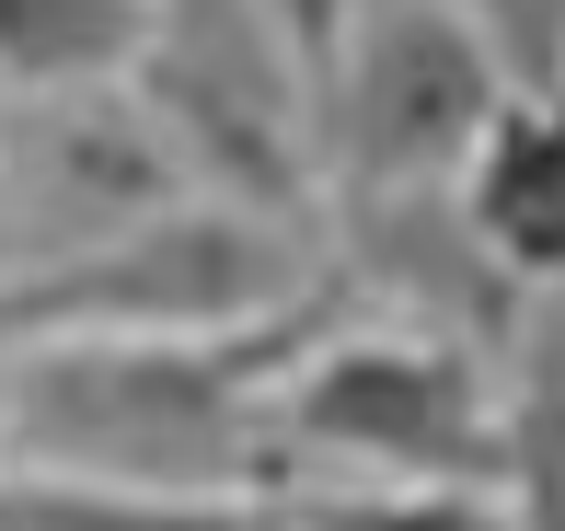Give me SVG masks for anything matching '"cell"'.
<instances>
[{
	"label": "cell",
	"mask_w": 565,
	"mask_h": 531,
	"mask_svg": "<svg viewBox=\"0 0 565 531\" xmlns=\"http://www.w3.org/2000/svg\"><path fill=\"white\" fill-rule=\"evenodd\" d=\"M508 93H520V59L461 0H370L323 59V197L461 185Z\"/></svg>",
	"instance_id": "cell-5"
},
{
	"label": "cell",
	"mask_w": 565,
	"mask_h": 531,
	"mask_svg": "<svg viewBox=\"0 0 565 531\" xmlns=\"http://www.w3.org/2000/svg\"><path fill=\"white\" fill-rule=\"evenodd\" d=\"M508 509L520 531H565V300L531 312V336L508 347Z\"/></svg>",
	"instance_id": "cell-10"
},
{
	"label": "cell",
	"mask_w": 565,
	"mask_h": 531,
	"mask_svg": "<svg viewBox=\"0 0 565 531\" xmlns=\"http://www.w3.org/2000/svg\"><path fill=\"white\" fill-rule=\"evenodd\" d=\"M312 277H323V220H254L220 197H173L105 255L0 289V359L82 347V336H231V323L289 312Z\"/></svg>",
	"instance_id": "cell-4"
},
{
	"label": "cell",
	"mask_w": 565,
	"mask_h": 531,
	"mask_svg": "<svg viewBox=\"0 0 565 531\" xmlns=\"http://www.w3.org/2000/svg\"><path fill=\"white\" fill-rule=\"evenodd\" d=\"M461 209L531 300H565V82H520L497 105L461 162Z\"/></svg>",
	"instance_id": "cell-8"
},
{
	"label": "cell",
	"mask_w": 565,
	"mask_h": 531,
	"mask_svg": "<svg viewBox=\"0 0 565 531\" xmlns=\"http://www.w3.org/2000/svg\"><path fill=\"white\" fill-rule=\"evenodd\" d=\"M173 197H196V185L173 173L162 128L139 116L127 82L0 105V289L105 255L116 232L162 220Z\"/></svg>",
	"instance_id": "cell-6"
},
{
	"label": "cell",
	"mask_w": 565,
	"mask_h": 531,
	"mask_svg": "<svg viewBox=\"0 0 565 531\" xmlns=\"http://www.w3.org/2000/svg\"><path fill=\"white\" fill-rule=\"evenodd\" d=\"M347 323L335 266L266 323L231 336H82L0 359V474H70L116 497L254 509L289 497L300 463L277 439V382Z\"/></svg>",
	"instance_id": "cell-1"
},
{
	"label": "cell",
	"mask_w": 565,
	"mask_h": 531,
	"mask_svg": "<svg viewBox=\"0 0 565 531\" xmlns=\"http://www.w3.org/2000/svg\"><path fill=\"white\" fill-rule=\"evenodd\" d=\"M461 12L520 59V82H565V0H461Z\"/></svg>",
	"instance_id": "cell-12"
},
{
	"label": "cell",
	"mask_w": 565,
	"mask_h": 531,
	"mask_svg": "<svg viewBox=\"0 0 565 531\" xmlns=\"http://www.w3.org/2000/svg\"><path fill=\"white\" fill-rule=\"evenodd\" d=\"M335 531H520L508 486H300Z\"/></svg>",
	"instance_id": "cell-11"
},
{
	"label": "cell",
	"mask_w": 565,
	"mask_h": 531,
	"mask_svg": "<svg viewBox=\"0 0 565 531\" xmlns=\"http://www.w3.org/2000/svg\"><path fill=\"white\" fill-rule=\"evenodd\" d=\"M323 266H335L347 312L370 323H416V336H450V347H508L531 336L543 300L520 289L497 255H484L461 185H381V197H323Z\"/></svg>",
	"instance_id": "cell-7"
},
{
	"label": "cell",
	"mask_w": 565,
	"mask_h": 531,
	"mask_svg": "<svg viewBox=\"0 0 565 531\" xmlns=\"http://www.w3.org/2000/svg\"><path fill=\"white\" fill-rule=\"evenodd\" d=\"M266 12L289 23V46H300V59H312V70H323V59H335V46H347V23L370 12V0H266Z\"/></svg>",
	"instance_id": "cell-13"
},
{
	"label": "cell",
	"mask_w": 565,
	"mask_h": 531,
	"mask_svg": "<svg viewBox=\"0 0 565 531\" xmlns=\"http://www.w3.org/2000/svg\"><path fill=\"white\" fill-rule=\"evenodd\" d=\"M150 0H0V105L23 93H105L139 70Z\"/></svg>",
	"instance_id": "cell-9"
},
{
	"label": "cell",
	"mask_w": 565,
	"mask_h": 531,
	"mask_svg": "<svg viewBox=\"0 0 565 531\" xmlns=\"http://www.w3.org/2000/svg\"><path fill=\"white\" fill-rule=\"evenodd\" d=\"M127 93L196 197L254 220H323V70L266 0H150Z\"/></svg>",
	"instance_id": "cell-2"
},
{
	"label": "cell",
	"mask_w": 565,
	"mask_h": 531,
	"mask_svg": "<svg viewBox=\"0 0 565 531\" xmlns=\"http://www.w3.org/2000/svg\"><path fill=\"white\" fill-rule=\"evenodd\" d=\"M277 439H289L300 486H497L508 359L347 312L277 382Z\"/></svg>",
	"instance_id": "cell-3"
}]
</instances>
